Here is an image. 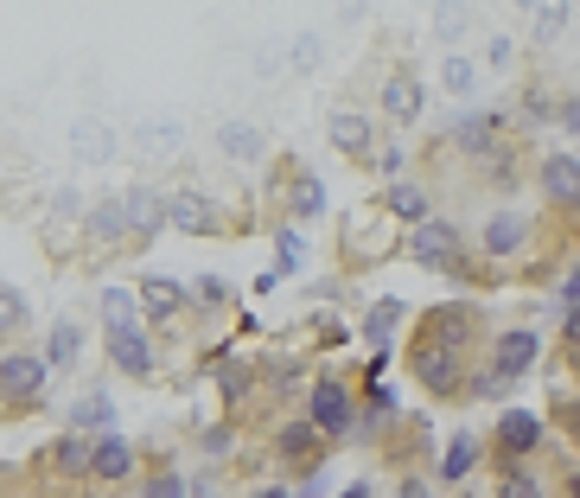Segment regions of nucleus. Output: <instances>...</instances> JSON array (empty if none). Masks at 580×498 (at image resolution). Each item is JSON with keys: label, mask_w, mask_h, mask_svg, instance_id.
<instances>
[{"label": "nucleus", "mask_w": 580, "mask_h": 498, "mask_svg": "<svg viewBox=\"0 0 580 498\" xmlns=\"http://www.w3.org/2000/svg\"><path fill=\"white\" fill-rule=\"evenodd\" d=\"M45 384H51V365L45 352L32 345H7L0 352V421H20L45 403Z\"/></svg>", "instance_id": "f257e3e1"}, {"label": "nucleus", "mask_w": 580, "mask_h": 498, "mask_svg": "<svg viewBox=\"0 0 580 498\" xmlns=\"http://www.w3.org/2000/svg\"><path fill=\"white\" fill-rule=\"evenodd\" d=\"M357 409H364V396H357L352 377H338V370H319V377L306 384V416H313V428H319L332 447L357 435Z\"/></svg>", "instance_id": "f03ea898"}, {"label": "nucleus", "mask_w": 580, "mask_h": 498, "mask_svg": "<svg viewBox=\"0 0 580 498\" xmlns=\"http://www.w3.org/2000/svg\"><path fill=\"white\" fill-rule=\"evenodd\" d=\"M472 352H454V345H434V339H408V377H421L428 396H466L472 384Z\"/></svg>", "instance_id": "7ed1b4c3"}, {"label": "nucleus", "mask_w": 580, "mask_h": 498, "mask_svg": "<svg viewBox=\"0 0 580 498\" xmlns=\"http://www.w3.org/2000/svg\"><path fill=\"white\" fill-rule=\"evenodd\" d=\"M326 454H332V441L313 428V416H281L275 421V460L281 467H294L301 479H313V472H326Z\"/></svg>", "instance_id": "20e7f679"}, {"label": "nucleus", "mask_w": 580, "mask_h": 498, "mask_svg": "<svg viewBox=\"0 0 580 498\" xmlns=\"http://www.w3.org/2000/svg\"><path fill=\"white\" fill-rule=\"evenodd\" d=\"M408 256L421 268H447V275H466V231H459L454 217H428L421 231H408Z\"/></svg>", "instance_id": "39448f33"}, {"label": "nucleus", "mask_w": 580, "mask_h": 498, "mask_svg": "<svg viewBox=\"0 0 580 498\" xmlns=\"http://www.w3.org/2000/svg\"><path fill=\"white\" fill-rule=\"evenodd\" d=\"M542 441H549V428H542V416L536 409H505L498 416V435H491V467H523L530 454H542Z\"/></svg>", "instance_id": "423d86ee"}, {"label": "nucleus", "mask_w": 580, "mask_h": 498, "mask_svg": "<svg viewBox=\"0 0 580 498\" xmlns=\"http://www.w3.org/2000/svg\"><path fill=\"white\" fill-rule=\"evenodd\" d=\"M536 358H542V333H536V326H498L491 345H485V370H498L505 384L530 377Z\"/></svg>", "instance_id": "0eeeda50"}, {"label": "nucleus", "mask_w": 580, "mask_h": 498, "mask_svg": "<svg viewBox=\"0 0 580 498\" xmlns=\"http://www.w3.org/2000/svg\"><path fill=\"white\" fill-rule=\"evenodd\" d=\"M479 307L472 301H447V307H428L421 326H415V339H434V345H454V352H472L479 345Z\"/></svg>", "instance_id": "6e6552de"}, {"label": "nucleus", "mask_w": 580, "mask_h": 498, "mask_svg": "<svg viewBox=\"0 0 580 498\" xmlns=\"http://www.w3.org/2000/svg\"><path fill=\"white\" fill-rule=\"evenodd\" d=\"M102 352H109V365L122 370V377H134V384H147L153 370H160L147 326H102Z\"/></svg>", "instance_id": "1a4fd4ad"}, {"label": "nucleus", "mask_w": 580, "mask_h": 498, "mask_svg": "<svg viewBox=\"0 0 580 498\" xmlns=\"http://www.w3.org/2000/svg\"><path fill=\"white\" fill-rule=\"evenodd\" d=\"M83 243L90 250H115V243H134V211H128V192H109L83 211Z\"/></svg>", "instance_id": "9d476101"}, {"label": "nucleus", "mask_w": 580, "mask_h": 498, "mask_svg": "<svg viewBox=\"0 0 580 498\" xmlns=\"http://www.w3.org/2000/svg\"><path fill=\"white\" fill-rule=\"evenodd\" d=\"M134 472H141V454H134V441H128L122 428L90 441V486H102V492H109V486H128Z\"/></svg>", "instance_id": "9b49d317"}, {"label": "nucleus", "mask_w": 580, "mask_h": 498, "mask_svg": "<svg viewBox=\"0 0 580 498\" xmlns=\"http://www.w3.org/2000/svg\"><path fill=\"white\" fill-rule=\"evenodd\" d=\"M32 472H45V479H58V486H71V479H90V435L64 428L58 441H45V447H39Z\"/></svg>", "instance_id": "f8f14e48"}, {"label": "nucleus", "mask_w": 580, "mask_h": 498, "mask_svg": "<svg viewBox=\"0 0 580 498\" xmlns=\"http://www.w3.org/2000/svg\"><path fill=\"white\" fill-rule=\"evenodd\" d=\"M536 243V224L530 217H523V211H491V217H485V231H479V250L485 256H491V263H510V256H523V250H530Z\"/></svg>", "instance_id": "ddd939ff"}, {"label": "nucleus", "mask_w": 580, "mask_h": 498, "mask_svg": "<svg viewBox=\"0 0 580 498\" xmlns=\"http://www.w3.org/2000/svg\"><path fill=\"white\" fill-rule=\"evenodd\" d=\"M281 173H287V180H281V199H287V224H313V217H326V180H319V173H306L301 160H294V166H281Z\"/></svg>", "instance_id": "4468645a"}, {"label": "nucleus", "mask_w": 580, "mask_h": 498, "mask_svg": "<svg viewBox=\"0 0 580 498\" xmlns=\"http://www.w3.org/2000/svg\"><path fill=\"white\" fill-rule=\"evenodd\" d=\"M505 129H510V115H491V109H485V115H466V122H454V148L491 166V160L505 154Z\"/></svg>", "instance_id": "2eb2a0df"}, {"label": "nucleus", "mask_w": 580, "mask_h": 498, "mask_svg": "<svg viewBox=\"0 0 580 498\" xmlns=\"http://www.w3.org/2000/svg\"><path fill=\"white\" fill-rule=\"evenodd\" d=\"M141 314H147V326H173L185 307H192V288L185 282H173V275H141Z\"/></svg>", "instance_id": "dca6fc26"}, {"label": "nucleus", "mask_w": 580, "mask_h": 498, "mask_svg": "<svg viewBox=\"0 0 580 498\" xmlns=\"http://www.w3.org/2000/svg\"><path fill=\"white\" fill-rule=\"evenodd\" d=\"M166 224L192 231V236H211V231H224V205L204 199V192H166Z\"/></svg>", "instance_id": "f3484780"}, {"label": "nucleus", "mask_w": 580, "mask_h": 498, "mask_svg": "<svg viewBox=\"0 0 580 498\" xmlns=\"http://www.w3.org/2000/svg\"><path fill=\"white\" fill-rule=\"evenodd\" d=\"M536 185L556 211H580V160L574 154H549L536 166Z\"/></svg>", "instance_id": "a211bd4d"}, {"label": "nucleus", "mask_w": 580, "mask_h": 498, "mask_svg": "<svg viewBox=\"0 0 580 498\" xmlns=\"http://www.w3.org/2000/svg\"><path fill=\"white\" fill-rule=\"evenodd\" d=\"M421 109H428V90H421L415 71H389V78H383V115H389L396 129L421 122Z\"/></svg>", "instance_id": "6ab92c4d"}, {"label": "nucleus", "mask_w": 580, "mask_h": 498, "mask_svg": "<svg viewBox=\"0 0 580 498\" xmlns=\"http://www.w3.org/2000/svg\"><path fill=\"white\" fill-rule=\"evenodd\" d=\"M479 460H485V441L472 435V428H454V441L440 447V467H434V479H440V486H466V479L479 472Z\"/></svg>", "instance_id": "aec40b11"}, {"label": "nucleus", "mask_w": 580, "mask_h": 498, "mask_svg": "<svg viewBox=\"0 0 580 498\" xmlns=\"http://www.w3.org/2000/svg\"><path fill=\"white\" fill-rule=\"evenodd\" d=\"M332 148L345 160H370L377 154V122L357 115V109H338V115H332Z\"/></svg>", "instance_id": "412c9836"}, {"label": "nucleus", "mask_w": 580, "mask_h": 498, "mask_svg": "<svg viewBox=\"0 0 580 498\" xmlns=\"http://www.w3.org/2000/svg\"><path fill=\"white\" fill-rule=\"evenodd\" d=\"M403 416V396H396V384L383 377V384H364V409H357V435L352 441H377V428L383 421H396Z\"/></svg>", "instance_id": "4be33fe9"}, {"label": "nucleus", "mask_w": 580, "mask_h": 498, "mask_svg": "<svg viewBox=\"0 0 580 498\" xmlns=\"http://www.w3.org/2000/svg\"><path fill=\"white\" fill-rule=\"evenodd\" d=\"M383 211H389L396 224H408V231H421V224L434 217V199H428V185L403 180V185H389V192H383Z\"/></svg>", "instance_id": "5701e85b"}, {"label": "nucleus", "mask_w": 580, "mask_h": 498, "mask_svg": "<svg viewBox=\"0 0 580 498\" xmlns=\"http://www.w3.org/2000/svg\"><path fill=\"white\" fill-rule=\"evenodd\" d=\"M71 428L77 435H115V403H109V390H83L77 396V409H71Z\"/></svg>", "instance_id": "b1692460"}, {"label": "nucleus", "mask_w": 580, "mask_h": 498, "mask_svg": "<svg viewBox=\"0 0 580 498\" xmlns=\"http://www.w3.org/2000/svg\"><path fill=\"white\" fill-rule=\"evenodd\" d=\"M26 333H32V301H26L13 282H0V352H7V345H20Z\"/></svg>", "instance_id": "393cba45"}, {"label": "nucleus", "mask_w": 580, "mask_h": 498, "mask_svg": "<svg viewBox=\"0 0 580 498\" xmlns=\"http://www.w3.org/2000/svg\"><path fill=\"white\" fill-rule=\"evenodd\" d=\"M403 319H408L403 301H377V307L364 314V326H357V333H364V345H370V352H389V339L403 333Z\"/></svg>", "instance_id": "a878e982"}, {"label": "nucleus", "mask_w": 580, "mask_h": 498, "mask_svg": "<svg viewBox=\"0 0 580 498\" xmlns=\"http://www.w3.org/2000/svg\"><path fill=\"white\" fill-rule=\"evenodd\" d=\"M128 211H134V243H147V236L166 224V192H147V185H134V192H128Z\"/></svg>", "instance_id": "bb28decb"}, {"label": "nucleus", "mask_w": 580, "mask_h": 498, "mask_svg": "<svg viewBox=\"0 0 580 498\" xmlns=\"http://www.w3.org/2000/svg\"><path fill=\"white\" fill-rule=\"evenodd\" d=\"M128 498H192V479H185L179 467H153V472L134 479V492Z\"/></svg>", "instance_id": "cd10ccee"}, {"label": "nucleus", "mask_w": 580, "mask_h": 498, "mask_svg": "<svg viewBox=\"0 0 580 498\" xmlns=\"http://www.w3.org/2000/svg\"><path fill=\"white\" fill-rule=\"evenodd\" d=\"M102 326H147V314H141V294L134 288H102Z\"/></svg>", "instance_id": "c85d7f7f"}, {"label": "nucleus", "mask_w": 580, "mask_h": 498, "mask_svg": "<svg viewBox=\"0 0 580 498\" xmlns=\"http://www.w3.org/2000/svg\"><path fill=\"white\" fill-rule=\"evenodd\" d=\"M77 352H83V326H77V319H58V326H51V339H45V365L51 370H71Z\"/></svg>", "instance_id": "c756f323"}, {"label": "nucleus", "mask_w": 580, "mask_h": 498, "mask_svg": "<svg viewBox=\"0 0 580 498\" xmlns=\"http://www.w3.org/2000/svg\"><path fill=\"white\" fill-rule=\"evenodd\" d=\"M217 148H224L230 160H255L262 154V134H255L250 122H224V129H217Z\"/></svg>", "instance_id": "7c9ffc66"}, {"label": "nucleus", "mask_w": 580, "mask_h": 498, "mask_svg": "<svg viewBox=\"0 0 580 498\" xmlns=\"http://www.w3.org/2000/svg\"><path fill=\"white\" fill-rule=\"evenodd\" d=\"M498 498H549V479H536L530 467H505L498 472Z\"/></svg>", "instance_id": "2f4dec72"}, {"label": "nucleus", "mask_w": 580, "mask_h": 498, "mask_svg": "<svg viewBox=\"0 0 580 498\" xmlns=\"http://www.w3.org/2000/svg\"><path fill=\"white\" fill-rule=\"evenodd\" d=\"M301 256H306V243L287 231V224H281V231H275V275H281V282H287V275L301 268Z\"/></svg>", "instance_id": "473e14b6"}, {"label": "nucleus", "mask_w": 580, "mask_h": 498, "mask_svg": "<svg viewBox=\"0 0 580 498\" xmlns=\"http://www.w3.org/2000/svg\"><path fill=\"white\" fill-rule=\"evenodd\" d=\"M255 377H262V370H255L250 358H236V365H224V396H230V403H243V396L255 390Z\"/></svg>", "instance_id": "72a5a7b5"}, {"label": "nucleus", "mask_w": 580, "mask_h": 498, "mask_svg": "<svg viewBox=\"0 0 580 498\" xmlns=\"http://www.w3.org/2000/svg\"><path fill=\"white\" fill-rule=\"evenodd\" d=\"M510 390V384H505V377H498V370H472V384H466V396H472V403H498V396H505Z\"/></svg>", "instance_id": "f704fd0d"}, {"label": "nucleus", "mask_w": 580, "mask_h": 498, "mask_svg": "<svg viewBox=\"0 0 580 498\" xmlns=\"http://www.w3.org/2000/svg\"><path fill=\"white\" fill-rule=\"evenodd\" d=\"M294 390H301V365H287V358H281V365H268V396H275V403H287Z\"/></svg>", "instance_id": "c9c22d12"}, {"label": "nucleus", "mask_w": 580, "mask_h": 498, "mask_svg": "<svg viewBox=\"0 0 580 498\" xmlns=\"http://www.w3.org/2000/svg\"><path fill=\"white\" fill-rule=\"evenodd\" d=\"M403 166H408V154H403V148H383V154H377V173H383L389 185H403Z\"/></svg>", "instance_id": "e433bc0d"}, {"label": "nucleus", "mask_w": 580, "mask_h": 498, "mask_svg": "<svg viewBox=\"0 0 580 498\" xmlns=\"http://www.w3.org/2000/svg\"><path fill=\"white\" fill-rule=\"evenodd\" d=\"M192 301H199V307H224V301H230V288L204 275V282H192Z\"/></svg>", "instance_id": "4c0bfd02"}, {"label": "nucleus", "mask_w": 580, "mask_h": 498, "mask_svg": "<svg viewBox=\"0 0 580 498\" xmlns=\"http://www.w3.org/2000/svg\"><path fill=\"white\" fill-rule=\"evenodd\" d=\"M561 352H568V365H580V307H568V326H561Z\"/></svg>", "instance_id": "58836bf2"}, {"label": "nucleus", "mask_w": 580, "mask_h": 498, "mask_svg": "<svg viewBox=\"0 0 580 498\" xmlns=\"http://www.w3.org/2000/svg\"><path fill=\"white\" fill-rule=\"evenodd\" d=\"M561 27H568V7H542L536 13V39H556Z\"/></svg>", "instance_id": "ea45409f"}, {"label": "nucleus", "mask_w": 580, "mask_h": 498, "mask_svg": "<svg viewBox=\"0 0 580 498\" xmlns=\"http://www.w3.org/2000/svg\"><path fill=\"white\" fill-rule=\"evenodd\" d=\"M556 301H561V307H580V256H574V263H568V275H561Z\"/></svg>", "instance_id": "a19ab883"}, {"label": "nucleus", "mask_w": 580, "mask_h": 498, "mask_svg": "<svg viewBox=\"0 0 580 498\" xmlns=\"http://www.w3.org/2000/svg\"><path fill=\"white\" fill-rule=\"evenodd\" d=\"M472 83H479V71H472V64H466V58H454V64H447V90H459V96H466V90H472Z\"/></svg>", "instance_id": "79ce46f5"}, {"label": "nucleus", "mask_w": 580, "mask_h": 498, "mask_svg": "<svg viewBox=\"0 0 580 498\" xmlns=\"http://www.w3.org/2000/svg\"><path fill=\"white\" fill-rule=\"evenodd\" d=\"M230 441H236L230 428H204V435H199V447H204V454H230Z\"/></svg>", "instance_id": "37998d69"}, {"label": "nucleus", "mask_w": 580, "mask_h": 498, "mask_svg": "<svg viewBox=\"0 0 580 498\" xmlns=\"http://www.w3.org/2000/svg\"><path fill=\"white\" fill-rule=\"evenodd\" d=\"M396 498H434V486L428 479H415V472H403V479H396Z\"/></svg>", "instance_id": "c03bdc74"}, {"label": "nucleus", "mask_w": 580, "mask_h": 498, "mask_svg": "<svg viewBox=\"0 0 580 498\" xmlns=\"http://www.w3.org/2000/svg\"><path fill=\"white\" fill-rule=\"evenodd\" d=\"M556 122L568 134H580V96H568V103H556Z\"/></svg>", "instance_id": "a18cd8bd"}, {"label": "nucleus", "mask_w": 580, "mask_h": 498, "mask_svg": "<svg viewBox=\"0 0 580 498\" xmlns=\"http://www.w3.org/2000/svg\"><path fill=\"white\" fill-rule=\"evenodd\" d=\"M294 498H326V472H313V479H301V492Z\"/></svg>", "instance_id": "49530a36"}, {"label": "nucleus", "mask_w": 580, "mask_h": 498, "mask_svg": "<svg viewBox=\"0 0 580 498\" xmlns=\"http://www.w3.org/2000/svg\"><path fill=\"white\" fill-rule=\"evenodd\" d=\"M250 498H294V492H287V486H281V479H268V486H255Z\"/></svg>", "instance_id": "de8ad7c7"}, {"label": "nucleus", "mask_w": 580, "mask_h": 498, "mask_svg": "<svg viewBox=\"0 0 580 498\" xmlns=\"http://www.w3.org/2000/svg\"><path fill=\"white\" fill-rule=\"evenodd\" d=\"M338 498H377V492H370L364 479H352V486H345V492H338Z\"/></svg>", "instance_id": "09e8293b"}, {"label": "nucleus", "mask_w": 580, "mask_h": 498, "mask_svg": "<svg viewBox=\"0 0 580 498\" xmlns=\"http://www.w3.org/2000/svg\"><path fill=\"white\" fill-rule=\"evenodd\" d=\"M568 498H580V467H574V472H568Z\"/></svg>", "instance_id": "8fccbe9b"}, {"label": "nucleus", "mask_w": 580, "mask_h": 498, "mask_svg": "<svg viewBox=\"0 0 580 498\" xmlns=\"http://www.w3.org/2000/svg\"><path fill=\"white\" fill-rule=\"evenodd\" d=\"M0 498H7V479H0Z\"/></svg>", "instance_id": "3c124183"}, {"label": "nucleus", "mask_w": 580, "mask_h": 498, "mask_svg": "<svg viewBox=\"0 0 580 498\" xmlns=\"http://www.w3.org/2000/svg\"><path fill=\"white\" fill-rule=\"evenodd\" d=\"M574 231H580V211H574Z\"/></svg>", "instance_id": "603ef678"}]
</instances>
